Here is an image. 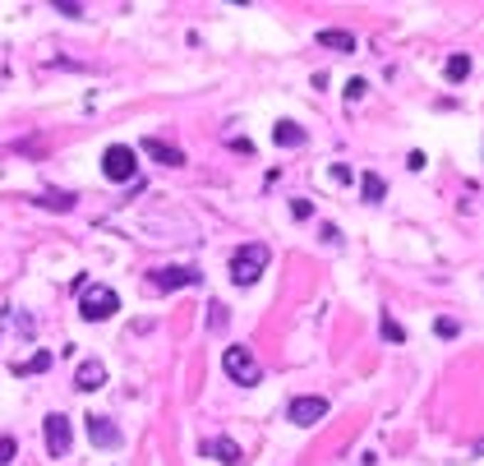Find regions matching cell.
Listing matches in <instances>:
<instances>
[{
  "instance_id": "44dd1931",
  "label": "cell",
  "mask_w": 484,
  "mask_h": 466,
  "mask_svg": "<svg viewBox=\"0 0 484 466\" xmlns=\"http://www.w3.org/2000/svg\"><path fill=\"white\" fill-rule=\"evenodd\" d=\"M383 337H387V342H406V333H401V328H396L387 314H383Z\"/></svg>"
},
{
  "instance_id": "7402d4cb",
  "label": "cell",
  "mask_w": 484,
  "mask_h": 466,
  "mask_svg": "<svg viewBox=\"0 0 484 466\" xmlns=\"http://www.w3.org/2000/svg\"><path fill=\"white\" fill-rule=\"evenodd\" d=\"M364 93H369V83H364V79H351V83H346V97H351V102H360Z\"/></svg>"
},
{
  "instance_id": "7c38bea8",
  "label": "cell",
  "mask_w": 484,
  "mask_h": 466,
  "mask_svg": "<svg viewBox=\"0 0 484 466\" xmlns=\"http://www.w3.org/2000/svg\"><path fill=\"white\" fill-rule=\"evenodd\" d=\"M318 42H323V46H332V51H355V37L351 33H346V28H323V33H318Z\"/></svg>"
},
{
  "instance_id": "ffe728a7",
  "label": "cell",
  "mask_w": 484,
  "mask_h": 466,
  "mask_svg": "<svg viewBox=\"0 0 484 466\" xmlns=\"http://www.w3.org/2000/svg\"><path fill=\"white\" fill-rule=\"evenodd\" d=\"M14 452H19V443L5 434V439H0V466H9V462H14Z\"/></svg>"
},
{
  "instance_id": "277c9868",
  "label": "cell",
  "mask_w": 484,
  "mask_h": 466,
  "mask_svg": "<svg viewBox=\"0 0 484 466\" xmlns=\"http://www.w3.org/2000/svg\"><path fill=\"white\" fill-rule=\"evenodd\" d=\"M134 171H139V162H134V148L115 143V148H106V152H102V176H106V180L125 185V180H134Z\"/></svg>"
},
{
  "instance_id": "8fae6325",
  "label": "cell",
  "mask_w": 484,
  "mask_h": 466,
  "mask_svg": "<svg viewBox=\"0 0 484 466\" xmlns=\"http://www.w3.org/2000/svg\"><path fill=\"white\" fill-rule=\"evenodd\" d=\"M203 452H208V457H217V462H226V466H240V462H245L231 439H208V443H203Z\"/></svg>"
},
{
  "instance_id": "8992f818",
  "label": "cell",
  "mask_w": 484,
  "mask_h": 466,
  "mask_svg": "<svg viewBox=\"0 0 484 466\" xmlns=\"http://www.w3.org/2000/svg\"><path fill=\"white\" fill-rule=\"evenodd\" d=\"M194 281H199V268L194 264H171V268L152 273V286L157 291H180V286H194Z\"/></svg>"
},
{
  "instance_id": "e0dca14e",
  "label": "cell",
  "mask_w": 484,
  "mask_h": 466,
  "mask_svg": "<svg viewBox=\"0 0 484 466\" xmlns=\"http://www.w3.org/2000/svg\"><path fill=\"white\" fill-rule=\"evenodd\" d=\"M466 74H470V56H452V61H448V79L461 83Z\"/></svg>"
},
{
  "instance_id": "ac0fdd59",
  "label": "cell",
  "mask_w": 484,
  "mask_h": 466,
  "mask_svg": "<svg viewBox=\"0 0 484 466\" xmlns=\"http://www.w3.org/2000/svg\"><path fill=\"white\" fill-rule=\"evenodd\" d=\"M212 314H208V328H212V333H221V323H226V309H221V300H212Z\"/></svg>"
},
{
  "instance_id": "d4e9b609",
  "label": "cell",
  "mask_w": 484,
  "mask_h": 466,
  "mask_svg": "<svg viewBox=\"0 0 484 466\" xmlns=\"http://www.w3.org/2000/svg\"><path fill=\"white\" fill-rule=\"evenodd\" d=\"M332 180H337V185H346V180H351V167H342V162H337V167H332Z\"/></svg>"
},
{
  "instance_id": "d6986e66",
  "label": "cell",
  "mask_w": 484,
  "mask_h": 466,
  "mask_svg": "<svg viewBox=\"0 0 484 466\" xmlns=\"http://www.w3.org/2000/svg\"><path fill=\"white\" fill-rule=\"evenodd\" d=\"M433 333H438V337H457L461 323H457V319H438V323H433Z\"/></svg>"
},
{
  "instance_id": "30bf717a",
  "label": "cell",
  "mask_w": 484,
  "mask_h": 466,
  "mask_svg": "<svg viewBox=\"0 0 484 466\" xmlns=\"http://www.w3.org/2000/svg\"><path fill=\"white\" fill-rule=\"evenodd\" d=\"M102 383H106V365L102 361H83L79 370H74V388H83V393H97Z\"/></svg>"
},
{
  "instance_id": "7a4b0ae2",
  "label": "cell",
  "mask_w": 484,
  "mask_h": 466,
  "mask_svg": "<svg viewBox=\"0 0 484 466\" xmlns=\"http://www.w3.org/2000/svg\"><path fill=\"white\" fill-rule=\"evenodd\" d=\"M268 245H240L236 254H231V281L236 286H254L258 277H263V268H268Z\"/></svg>"
},
{
  "instance_id": "ba28073f",
  "label": "cell",
  "mask_w": 484,
  "mask_h": 466,
  "mask_svg": "<svg viewBox=\"0 0 484 466\" xmlns=\"http://www.w3.org/2000/svg\"><path fill=\"white\" fill-rule=\"evenodd\" d=\"M143 152H148L152 162H162V167H185V152L176 148V143H162V139H143Z\"/></svg>"
},
{
  "instance_id": "5b68a950",
  "label": "cell",
  "mask_w": 484,
  "mask_h": 466,
  "mask_svg": "<svg viewBox=\"0 0 484 466\" xmlns=\"http://www.w3.org/2000/svg\"><path fill=\"white\" fill-rule=\"evenodd\" d=\"M286 415H290V425H318L327 415V397H295V402L286 406Z\"/></svg>"
},
{
  "instance_id": "9c48e42d",
  "label": "cell",
  "mask_w": 484,
  "mask_h": 466,
  "mask_svg": "<svg viewBox=\"0 0 484 466\" xmlns=\"http://www.w3.org/2000/svg\"><path fill=\"white\" fill-rule=\"evenodd\" d=\"M88 439L97 448H120V430H115L106 415H88Z\"/></svg>"
},
{
  "instance_id": "6da1fadb",
  "label": "cell",
  "mask_w": 484,
  "mask_h": 466,
  "mask_svg": "<svg viewBox=\"0 0 484 466\" xmlns=\"http://www.w3.org/2000/svg\"><path fill=\"white\" fill-rule=\"evenodd\" d=\"M74 291H79V314L88 323H102V319H111L120 309V296L111 286H102V281H74Z\"/></svg>"
},
{
  "instance_id": "5bb4252c",
  "label": "cell",
  "mask_w": 484,
  "mask_h": 466,
  "mask_svg": "<svg viewBox=\"0 0 484 466\" xmlns=\"http://www.w3.org/2000/svg\"><path fill=\"white\" fill-rule=\"evenodd\" d=\"M360 190H364V199H369V203H383V194H387V180H383V176H374V171H369V176L360 180Z\"/></svg>"
},
{
  "instance_id": "3957f363",
  "label": "cell",
  "mask_w": 484,
  "mask_h": 466,
  "mask_svg": "<svg viewBox=\"0 0 484 466\" xmlns=\"http://www.w3.org/2000/svg\"><path fill=\"white\" fill-rule=\"evenodd\" d=\"M221 370H226V378H231V383H240V388H254L258 378H263V365L254 361V351H249V346H226Z\"/></svg>"
},
{
  "instance_id": "603a6c76",
  "label": "cell",
  "mask_w": 484,
  "mask_h": 466,
  "mask_svg": "<svg viewBox=\"0 0 484 466\" xmlns=\"http://www.w3.org/2000/svg\"><path fill=\"white\" fill-rule=\"evenodd\" d=\"M290 212H295V217H314V203H309V199H295V203H290Z\"/></svg>"
},
{
  "instance_id": "4fadbf2b",
  "label": "cell",
  "mask_w": 484,
  "mask_h": 466,
  "mask_svg": "<svg viewBox=\"0 0 484 466\" xmlns=\"http://www.w3.org/2000/svg\"><path fill=\"white\" fill-rule=\"evenodd\" d=\"M273 139L282 143V148H295V143H305V130H300L295 120H277V130H273Z\"/></svg>"
},
{
  "instance_id": "9a60e30c",
  "label": "cell",
  "mask_w": 484,
  "mask_h": 466,
  "mask_svg": "<svg viewBox=\"0 0 484 466\" xmlns=\"http://www.w3.org/2000/svg\"><path fill=\"white\" fill-rule=\"evenodd\" d=\"M51 370V351H37L33 361H23V365H14V374H46Z\"/></svg>"
},
{
  "instance_id": "2e32d148",
  "label": "cell",
  "mask_w": 484,
  "mask_h": 466,
  "mask_svg": "<svg viewBox=\"0 0 484 466\" xmlns=\"http://www.w3.org/2000/svg\"><path fill=\"white\" fill-rule=\"evenodd\" d=\"M37 203H42V208H56V212H65V208H70V194H60V190H46V194H37Z\"/></svg>"
},
{
  "instance_id": "cb8c5ba5",
  "label": "cell",
  "mask_w": 484,
  "mask_h": 466,
  "mask_svg": "<svg viewBox=\"0 0 484 466\" xmlns=\"http://www.w3.org/2000/svg\"><path fill=\"white\" fill-rule=\"evenodd\" d=\"M56 9H60L65 19H79L83 14V5H70V0H56Z\"/></svg>"
},
{
  "instance_id": "52a82bcc",
  "label": "cell",
  "mask_w": 484,
  "mask_h": 466,
  "mask_svg": "<svg viewBox=\"0 0 484 466\" xmlns=\"http://www.w3.org/2000/svg\"><path fill=\"white\" fill-rule=\"evenodd\" d=\"M46 452L51 457H65L70 452V415H46Z\"/></svg>"
}]
</instances>
